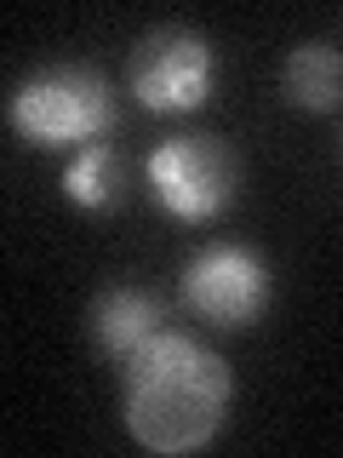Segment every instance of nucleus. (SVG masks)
<instances>
[{
    "label": "nucleus",
    "mask_w": 343,
    "mask_h": 458,
    "mask_svg": "<svg viewBox=\"0 0 343 458\" xmlns=\"http://www.w3.org/2000/svg\"><path fill=\"white\" fill-rule=\"evenodd\" d=\"M92 333H97V350L126 367L143 344L161 333V304L149 293H138V286H109L92 304Z\"/></svg>",
    "instance_id": "6"
},
{
    "label": "nucleus",
    "mask_w": 343,
    "mask_h": 458,
    "mask_svg": "<svg viewBox=\"0 0 343 458\" xmlns=\"http://www.w3.org/2000/svg\"><path fill=\"white\" fill-rule=\"evenodd\" d=\"M63 195L75 200L80 212H114V207H126V195H132V166H126V155L114 149V143L97 138L69 161Z\"/></svg>",
    "instance_id": "7"
},
{
    "label": "nucleus",
    "mask_w": 343,
    "mask_h": 458,
    "mask_svg": "<svg viewBox=\"0 0 343 458\" xmlns=\"http://www.w3.org/2000/svg\"><path fill=\"white\" fill-rule=\"evenodd\" d=\"M6 126L29 149H86V143H97L114 126V98H109L104 75L57 64V69H40V75L12 86Z\"/></svg>",
    "instance_id": "2"
},
{
    "label": "nucleus",
    "mask_w": 343,
    "mask_h": 458,
    "mask_svg": "<svg viewBox=\"0 0 343 458\" xmlns=\"http://www.w3.org/2000/svg\"><path fill=\"white\" fill-rule=\"evenodd\" d=\"M143 183H149L155 207L166 212V218L178 224H212L229 212V200H235V155H229V143L206 138V132H189V138H166L149 149V161H143Z\"/></svg>",
    "instance_id": "3"
},
{
    "label": "nucleus",
    "mask_w": 343,
    "mask_h": 458,
    "mask_svg": "<svg viewBox=\"0 0 343 458\" xmlns=\"http://www.w3.org/2000/svg\"><path fill=\"white\" fill-rule=\"evenodd\" d=\"M218 52L195 29H155L132 52V92L149 114H189L212 98Z\"/></svg>",
    "instance_id": "4"
},
{
    "label": "nucleus",
    "mask_w": 343,
    "mask_h": 458,
    "mask_svg": "<svg viewBox=\"0 0 343 458\" xmlns=\"http://www.w3.org/2000/svg\"><path fill=\"white\" fill-rule=\"evenodd\" d=\"M269 264L252 247H235V241H218V247L195 252L189 269H183V304H189L200 321L223 327V333H240L257 315L269 310Z\"/></svg>",
    "instance_id": "5"
},
{
    "label": "nucleus",
    "mask_w": 343,
    "mask_h": 458,
    "mask_svg": "<svg viewBox=\"0 0 343 458\" xmlns=\"http://www.w3.org/2000/svg\"><path fill=\"white\" fill-rule=\"evenodd\" d=\"M280 92L309 114H332L338 92H343V57H338L332 40H304V47H292V57H286V69H280Z\"/></svg>",
    "instance_id": "8"
},
{
    "label": "nucleus",
    "mask_w": 343,
    "mask_h": 458,
    "mask_svg": "<svg viewBox=\"0 0 343 458\" xmlns=\"http://www.w3.org/2000/svg\"><path fill=\"white\" fill-rule=\"evenodd\" d=\"M235 378L223 355L189 333H155L126 361V429L149 453H195L218 436Z\"/></svg>",
    "instance_id": "1"
}]
</instances>
